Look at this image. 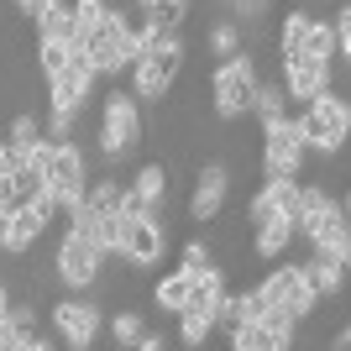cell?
I'll return each instance as SVG.
<instances>
[{
    "label": "cell",
    "instance_id": "obj_2",
    "mask_svg": "<svg viewBox=\"0 0 351 351\" xmlns=\"http://www.w3.org/2000/svg\"><path fill=\"white\" fill-rule=\"evenodd\" d=\"M27 168H37L53 210H63V215H69V210L84 199V189H89V158H84L79 142H47L43 136V142L27 152Z\"/></svg>",
    "mask_w": 351,
    "mask_h": 351
},
{
    "label": "cell",
    "instance_id": "obj_14",
    "mask_svg": "<svg viewBox=\"0 0 351 351\" xmlns=\"http://www.w3.org/2000/svg\"><path fill=\"white\" fill-rule=\"evenodd\" d=\"M226 199H231V168L226 162H205L194 173V189H189V220L194 226H210L226 210Z\"/></svg>",
    "mask_w": 351,
    "mask_h": 351
},
{
    "label": "cell",
    "instance_id": "obj_37",
    "mask_svg": "<svg viewBox=\"0 0 351 351\" xmlns=\"http://www.w3.org/2000/svg\"><path fill=\"white\" fill-rule=\"evenodd\" d=\"M132 351H168V336H162V330H142V336L132 341Z\"/></svg>",
    "mask_w": 351,
    "mask_h": 351
},
{
    "label": "cell",
    "instance_id": "obj_21",
    "mask_svg": "<svg viewBox=\"0 0 351 351\" xmlns=\"http://www.w3.org/2000/svg\"><path fill=\"white\" fill-rule=\"evenodd\" d=\"M173 320H178V346H189V351L210 346V336H215V309L210 304H184Z\"/></svg>",
    "mask_w": 351,
    "mask_h": 351
},
{
    "label": "cell",
    "instance_id": "obj_39",
    "mask_svg": "<svg viewBox=\"0 0 351 351\" xmlns=\"http://www.w3.org/2000/svg\"><path fill=\"white\" fill-rule=\"evenodd\" d=\"M330 351H351V330H346V325H341V330H336V341H330Z\"/></svg>",
    "mask_w": 351,
    "mask_h": 351
},
{
    "label": "cell",
    "instance_id": "obj_25",
    "mask_svg": "<svg viewBox=\"0 0 351 351\" xmlns=\"http://www.w3.org/2000/svg\"><path fill=\"white\" fill-rule=\"evenodd\" d=\"M152 304H158L162 315H178V309L189 304V273H184V267L162 273V278L152 283Z\"/></svg>",
    "mask_w": 351,
    "mask_h": 351
},
{
    "label": "cell",
    "instance_id": "obj_23",
    "mask_svg": "<svg viewBox=\"0 0 351 351\" xmlns=\"http://www.w3.org/2000/svg\"><path fill=\"white\" fill-rule=\"evenodd\" d=\"M43 189V178H37V168H16V173H0V210H16L27 205V199H37Z\"/></svg>",
    "mask_w": 351,
    "mask_h": 351
},
{
    "label": "cell",
    "instance_id": "obj_30",
    "mask_svg": "<svg viewBox=\"0 0 351 351\" xmlns=\"http://www.w3.org/2000/svg\"><path fill=\"white\" fill-rule=\"evenodd\" d=\"M73 47H79V43H37V73H43V79L63 73L69 58H73Z\"/></svg>",
    "mask_w": 351,
    "mask_h": 351
},
{
    "label": "cell",
    "instance_id": "obj_3",
    "mask_svg": "<svg viewBox=\"0 0 351 351\" xmlns=\"http://www.w3.org/2000/svg\"><path fill=\"white\" fill-rule=\"evenodd\" d=\"M293 121H299V136H304L309 158H336L351 136V100L341 89H325L320 100H309Z\"/></svg>",
    "mask_w": 351,
    "mask_h": 351
},
{
    "label": "cell",
    "instance_id": "obj_5",
    "mask_svg": "<svg viewBox=\"0 0 351 351\" xmlns=\"http://www.w3.org/2000/svg\"><path fill=\"white\" fill-rule=\"evenodd\" d=\"M79 47L89 53V63H95L100 79H121V73L136 63V21L126 11H105L100 27L89 32Z\"/></svg>",
    "mask_w": 351,
    "mask_h": 351
},
{
    "label": "cell",
    "instance_id": "obj_15",
    "mask_svg": "<svg viewBox=\"0 0 351 351\" xmlns=\"http://www.w3.org/2000/svg\"><path fill=\"white\" fill-rule=\"evenodd\" d=\"M53 199L47 194H37V199H27V205L11 210V241H5V257H27L37 241L47 236V226H53Z\"/></svg>",
    "mask_w": 351,
    "mask_h": 351
},
{
    "label": "cell",
    "instance_id": "obj_32",
    "mask_svg": "<svg viewBox=\"0 0 351 351\" xmlns=\"http://www.w3.org/2000/svg\"><path fill=\"white\" fill-rule=\"evenodd\" d=\"M69 11H73V27H79V43H84L89 32L100 27V16L110 11V5H105V0H69Z\"/></svg>",
    "mask_w": 351,
    "mask_h": 351
},
{
    "label": "cell",
    "instance_id": "obj_34",
    "mask_svg": "<svg viewBox=\"0 0 351 351\" xmlns=\"http://www.w3.org/2000/svg\"><path fill=\"white\" fill-rule=\"evenodd\" d=\"M330 37H336V58H351V11L341 5L336 21H330Z\"/></svg>",
    "mask_w": 351,
    "mask_h": 351
},
{
    "label": "cell",
    "instance_id": "obj_19",
    "mask_svg": "<svg viewBox=\"0 0 351 351\" xmlns=\"http://www.w3.org/2000/svg\"><path fill=\"white\" fill-rule=\"evenodd\" d=\"M304 278H309V289H315V299H336L341 289H346V263H336V257H320V252H309L304 263Z\"/></svg>",
    "mask_w": 351,
    "mask_h": 351
},
{
    "label": "cell",
    "instance_id": "obj_41",
    "mask_svg": "<svg viewBox=\"0 0 351 351\" xmlns=\"http://www.w3.org/2000/svg\"><path fill=\"white\" fill-rule=\"evenodd\" d=\"M5 309H11V289H5V283H0V315H5Z\"/></svg>",
    "mask_w": 351,
    "mask_h": 351
},
{
    "label": "cell",
    "instance_id": "obj_36",
    "mask_svg": "<svg viewBox=\"0 0 351 351\" xmlns=\"http://www.w3.org/2000/svg\"><path fill=\"white\" fill-rule=\"evenodd\" d=\"M267 5L273 0H231V16L236 21H257V16H267Z\"/></svg>",
    "mask_w": 351,
    "mask_h": 351
},
{
    "label": "cell",
    "instance_id": "obj_31",
    "mask_svg": "<svg viewBox=\"0 0 351 351\" xmlns=\"http://www.w3.org/2000/svg\"><path fill=\"white\" fill-rule=\"evenodd\" d=\"M309 21H315V16H304V11H289V16H283V27H278V58H283V53H299Z\"/></svg>",
    "mask_w": 351,
    "mask_h": 351
},
{
    "label": "cell",
    "instance_id": "obj_38",
    "mask_svg": "<svg viewBox=\"0 0 351 351\" xmlns=\"http://www.w3.org/2000/svg\"><path fill=\"white\" fill-rule=\"evenodd\" d=\"M5 241H11V210H0V252H5Z\"/></svg>",
    "mask_w": 351,
    "mask_h": 351
},
{
    "label": "cell",
    "instance_id": "obj_22",
    "mask_svg": "<svg viewBox=\"0 0 351 351\" xmlns=\"http://www.w3.org/2000/svg\"><path fill=\"white\" fill-rule=\"evenodd\" d=\"M247 47V37H241V21L236 16H220V21H210V32H205V53L215 63H226V58H236Z\"/></svg>",
    "mask_w": 351,
    "mask_h": 351
},
{
    "label": "cell",
    "instance_id": "obj_1",
    "mask_svg": "<svg viewBox=\"0 0 351 351\" xmlns=\"http://www.w3.org/2000/svg\"><path fill=\"white\" fill-rule=\"evenodd\" d=\"M184 58H189L184 37L136 21V63L126 69V73H132V95L147 100V105H162V95H168L173 79L184 73Z\"/></svg>",
    "mask_w": 351,
    "mask_h": 351
},
{
    "label": "cell",
    "instance_id": "obj_16",
    "mask_svg": "<svg viewBox=\"0 0 351 351\" xmlns=\"http://www.w3.org/2000/svg\"><path fill=\"white\" fill-rule=\"evenodd\" d=\"M162 252H168V220H126V231H121V257L132 267H158Z\"/></svg>",
    "mask_w": 351,
    "mask_h": 351
},
{
    "label": "cell",
    "instance_id": "obj_13",
    "mask_svg": "<svg viewBox=\"0 0 351 351\" xmlns=\"http://www.w3.org/2000/svg\"><path fill=\"white\" fill-rule=\"evenodd\" d=\"M278 84H283V95H289V105H299V110H304L309 100H320L325 89H336L330 84V63H315V58H304V53H283L278 58Z\"/></svg>",
    "mask_w": 351,
    "mask_h": 351
},
{
    "label": "cell",
    "instance_id": "obj_9",
    "mask_svg": "<svg viewBox=\"0 0 351 351\" xmlns=\"http://www.w3.org/2000/svg\"><path fill=\"white\" fill-rule=\"evenodd\" d=\"M304 162H309V147H304V136H299L293 110L263 121V173L267 178H299Z\"/></svg>",
    "mask_w": 351,
    "mask_h": 351
},
{
    "label": "cell",
    "instance_id": "obj_24",
    "mask_svg": "<svg viewBox=\"0 0 351 351\" xmlns=\"http://www.w3.org/2000/svg\"><path fill=\"white\" fill-rule=\"evenodd\" d=\"M37 43H79V27H73L69 0H58V5H47V11L37 16Z\"/></svg>",
    "mask_w": 351,
    "mask_h": 351
},
{
    "label": "cell",
    "instance_id": "obj_20",
    "mask_svg": "<svg viewBox=\"0 0 351 351\" xmlns=\"http://www.w3.org/2000/svg\"><path fill=\"white\" fill-rule=\"evenodd\" d=\"M126 189H132L152 215H168V168H162V162H142Z\"/></svg>",
    "mask_w": 351,
    "mask_h": 351
},
{
    "label": "cell",
    "instance_id": "obj_4",
    "mask_svg": "<svg viewBox=\"0 0 351 351\" xmlns=\"http://www.w3.org/2000/svg\"><path fill=\"white\" fill-rule=\"evenodd\" d=\"M100 152L105 162H121V158H132L136 147H142V100H136L132 89H105V100H100Z\"/></svg>",
    "mask_w": 351,
    "mask_h": 351
},
{
    "label": "cell",
    "instance_id": "obj_28",
    "mask_svg": "<svg viewBox=\"0 0 351 351\" xmlns=\"http://www.w3.org/2000/svg\"><path fill=\"white\" fill-rule=\"evenodd\" d=\"M147 325H142V315L136 309H116L110 320H105V336H110V346H121V351H132V341L142 336Z\"/></svg>",
    "mask_w": 351,
    "mask_h": 351
},
{
    "label": "cell",
    "instance_id": "obj_11",
    "mask_svg": "<svg viewBox=\"0 0 351 351\" xmlns=\"http://www.w3.org/2000/svg\"><path fill=\"white\" fill-rule=\"evenodd\" d=\"M257 293H263L267 309H283L293 320H309V315L320 309V299H315V289H309V278H304L299 263H278L263 283H257Z\"/></svg>",
    "mask_w": 351,
    "mask_h": 351
},
{
    "label": "cell",
    "instance_id": "obj_33",
    "mask_svg": "<svg viewBox=\"0 0 351 351\" xmlns=\"http://www.w3.org/2000/svg\"><path fill=\"white\" fill-rule=\"evenodd\" d=\"M5 142H16V147H37V142H43V121L32 116V110H21V116L5 126Z\"/></svg>",
    "mask_w": 351,
    "mask_h": 351
},
{
    "label": "cell",
    "instance_id": "obj_7",
    "mask_svg": "<svg viewBox=\"0 0 351 351\" xmlns=\"http://www.w3.org/2000/svg\"><path fill=\"white\" fill-rule=\"evenodd\" d=\"M47 325H53V336L58 346L69 351H89L95 341L105 336V309L89 299V293H63L47 304Z\"/></svg>",
    "mask_w": 351,
    "mask_h": 351
},
{
    "label": "cell",
    "instance_id": "obj_26",
    "mask_svg": "<svg viewBox=\"0 0 351 351\" xmlns=\"http://www.w3.org/2000/svg\"><path fill=\"white\" fill-rule=\"evenodd\" d=\"M289 110V95H283L278 79H257V89H252V105H247V116H257V126L273 116H283Z\"/></svg>",
    "mask_w": 351,
    "mask_h": 351
},
{
    "label": "cell",
    "instance_id": "obj_35",
    "mask_svg": "<svg viewBox=\"0 0 351 351\" xmlns=\"http://www.w3.org/2000/svg\"><path fill=\"white\" fill-rule=\"evenodd\" d=\"M210 263H215V257H210L205 241H189V247H184V263H178V267H184V273H199V267H210Z\"/></svg>",
    "mask_w": 351,
    "mask_h": 351
},
{
    "label": "cell",
    "instance_id": "obj_40",
    "mask_svg": "<svg viewBox=\"0 0 351 351\" xmlns=\"http://www.w3.org/2000/svg\"><path fill=\"white\" fill-rule=\"evenodd\" d=\"M16 351H53V341H47V336H32L27 346H16Z\"/></svg>",
    "mask_w": 351,
    "mask_h": 351
},
{
    "label": "cell",
    "instance_id": "obj_18",
    "mask_svg": "<svg viewBox=\"0 0 351 351\" xmlns=\"http://www.w3.org/2000/svg\"><path fill=\"white\" fill-rule=\"evenodd\" d=\"M293 241H299V231H293L289 215H273V220H257V226H252V252H257L263 263H278Z\"/></svg>",
    "mask_w": 351,
    "mask_h": 351
},
{
    "label": "cell",
    "instance_id": "obj_12",
    "mask_svg": "<svg viewBox=\"0 0 351 351\" xmlns=\"http://www.w3.org/2000/svg\"><path fill=\"white\" fill-rule=\"evenodd\" d=\"M226 336H231V351H293L299 320L283 315V309H267L263 320H241V325H231Z\"/></svg>",
    "mask_w": 351,
    "mask_h": 351
},
{
    "label": "cell",
    "instance_id": "obj_43",
    "mask_svg": "<svg viewBox=\"0 0 351 351\" xmlns=\"http://www.w3.org/2000/svg\"><path fill=\"white\" fill-rule=\"evenodd\" d=\"M147 5H158V0H136V11H147Z\"/></svg>",
    "mask_w": 351,
    "mask_h": 351
},
{
    "label": "cell",
    "instance_id": "obj_6",
    "mask_svg": "<svg viewBox=\"0 0 351 351\" xmlns=\"http://www.w3.org/2000/svg\"><path fill=\"white\" fill-rule=\"evenodd\" d=\"M257 79H263V69H257V58H252L247 47H241L236 58L215 63V73H210V105H215V116L220 121H247Z\"/></svg>",
    "mask_w": 351,
    "mask_h": 351
},
{
    "label": "cell",
    "instance_id": "obj_10",
    "mask_svg": "<svg viewBox=\"0 0 351 351\" xmlns=\"http://www.w3.org/2000/svg\"><path fill=\"white\" fill-rule=\"evenodd\" d=\"M95 84H100V73H95V63H89V53H84V47H73L69 69L47 79V110H53V116H73V121H79L89 110Z\"/></svg>",
    "mask_w": 351,
    "mask_h": 351
},
{
    "label": "cell",
    "instance_id": "obj_29",
    "mask_svg": "<svg viewBox=\"0 0 351 351\" xmlns=\"http://www.w3.org/2000/svg\"><path fill=\"white\" fill-rule=\"evenodd\" d=\"M299 53H304V58H315V63H330V58H336V37H330V21H309L304 43H299Z\"/></svg>",
    "mask_w": 351,
    "mask_h": 351
},
{
    "label": "cell",
    "instance_id": "obj_27",
    "mask_svg": "<svg viewBox=\"0 0 351 351\" xmlns=\"http://www.w3.org/2000/svg\"><path fill=\"white\" fill-rule=\"evenodd\" d=\"M147 27H158V32H184V21H189V0H158V5H147L142 11Z\"/></svg>",
    "mask_w": 351,
    "mask_h": 351
},
{
    "label": "cell",
    "instance_id": "obj_44",
    "mask_svg": "<svg viewBox=\"0 0 351 351\" xmlns=\"http://www.w3.org/2000/svg\"><path fill=\"white\" fill-rule=\"evenodd\" d=\"M0 142H5V126H0Z\"/></svg>",
    "mask_w": 351,
    "mask_h": 351
},
{
    "label": "cell",
    "instance_id": "obj_17",
    "mask_svg": "<svg viewBox=\"0 0 351 351\" xmlns=\"http://www.w3.org/2000/svg\"><path fill=\"white\" fill-rule=\"evenodd\" d=\"M273 215H289V220L299 215V178H263V189L247 199V226Z\"/></svg>",
    "mask_w": 351,
    "mask_h": 351
},
{
    "label": "cell",
    "instance_id": "obj_42",
    "mask_svg": "<svg viewBox=\"0 0 351 351\" xmlns=\"http://www.w3.org/2000/svg\"><path fill=\"white\" fill-rule=\"evenodd\" d=\"M16 11H21V16H27V11H32V0H16Z\"/></svg>",
    "mask_w": 351,
    "mask_h": 351
},
{
    "label": "cell",
    "instance_id": "obj_8",
    "mask_svg": "<svg viewBox=\"0 0 351 351\" xmlns=\"http://www.w3.org/2000/svg\"><path fill=\"white\" fill-rule=\"evenodd\" d=\"M100 273H105V252L95 247V236H84V231L69 226L63 241H58V257H53V278H58L69 293H89L100 283Z\"/></svg>",
    "mask_w": 351,
    "mask_h": 351
}]
</instances>
